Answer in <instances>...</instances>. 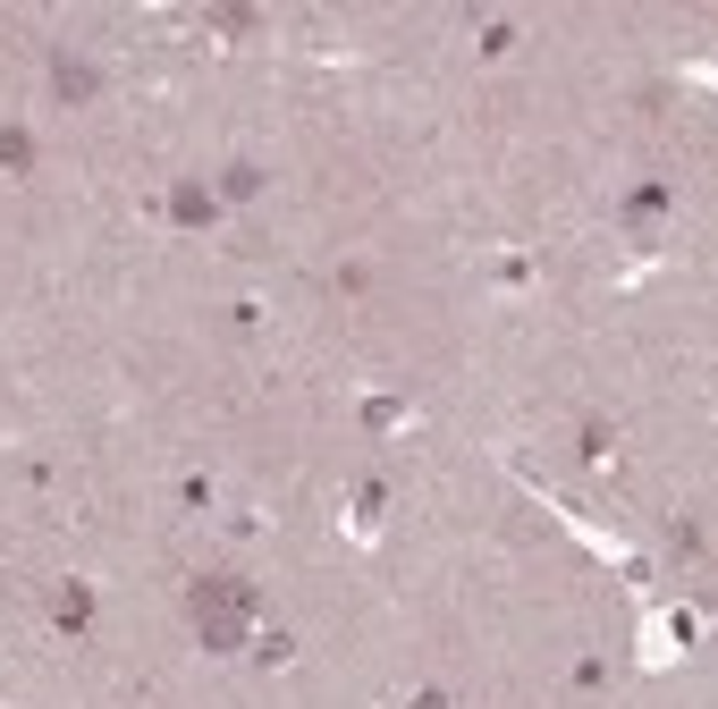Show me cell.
Segmentation results:
<instances>
[{
  "label": "cell",
  "instance_id": "1",
  "mask_svg": "<svg viewBox=\"0 0 718 709\" xmlns=\"http://www.w3.org/2000/svg\"><path fill=\"white\" fill-rule=\"evenodd\" d=\"M246 616H254V582H237V575L195 582V625H203L212 650H237V625H246Z\"/></svg>",
  "mask_w": 718,
  "mask_h": 709
},
{
  "label": "cell",
  "instance_id": "2",
  "mask_svg": "<svg viewBox=\"0 0 718 709\" xmlns=\"http://www.w3.org/2000/svg\"><path fill=\"white\" fill-rule=\"evenodd\" d=\"M51 85H60V94H68V101H85V94H94V68H76V60H60V68H51Z\"/></svg>",
  "mask_w": 718,
  "mask_h": 709
},
{
  "label": "cell",
  "instance_id": "3",
  "mask_svg": "<svg viewBox=\"0 0 718 709\" xmlns=\"http://www.w3.org/2000/svg\"><path fill=\"white\" fill-rule=\"evenodd\" d=\"M169 212H178V220H212V194H203V187H178V203H169Z\"/></svg>",
  "mask_w": 718,
  "mask_h": 709
},
{
  "label": "cell",
  "instance_id": "4",
  "mask_svg": "<svg viewBox=\"0 0 718 709\" xmlns=\"http://www.w3.org/2000/svg\"><path fill=\"white\" fill-rule=\"evenodd\" d=\"M0 161H9V169H26V161H34V144H26L17 128H0Z\"/></svg>",
  "mask_w": 718,
  "mask_h": 709
}]
</instances>
